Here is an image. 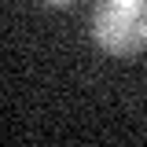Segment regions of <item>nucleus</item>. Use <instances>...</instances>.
<instances>
[{"label":"nucleus","instance_id":"nucleus-1","mask_svg":"<svg viewBox=\"0 0 147 147\" xmlns=\"http://www.w3.org/2000/svg\"><path fill=\"white\" fill-rule=\"evenodd\" d=\"M92 40L118 59L140 55L147 48V0H99L92 11Z\"/></svg>","mask_w":147,"mask_h":147},{"label":"nucleus","instance_id":"nucleus-2","mask_svg":"<svg viewBox=\"0 0 147 147\" xmlns=\"http://www.w3.org/2000/svg\"><path fill=\"white\" fill-rule=\"evenodd\" d=\"M40 4H48V7H66V4H74V0H40Z\"/></svg>","mask_w":147,"mask_h":147}]
</instances>
